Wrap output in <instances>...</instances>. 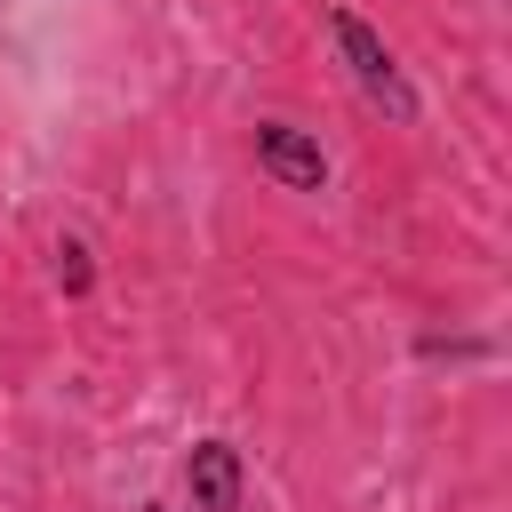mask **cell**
I'll list each match as a JSON object with an SVG mask.
<instances>
[{"label": "cell", "instance_id": "6da1fadb", "mask_svg": "<svg viewBox=\"0 0 512 512\" xmlns=\"http://www.w3.org/2000/svg\"><path fill=\"white\" fill-rule=\"evenodd\" d=\"M328 24V48H336V64L352 72V88L392 120V128H416V112H424V96H416V80L400 72V56L384 48V32L368 24V16H352V8H328L320 16Z\"/></svg>", "mask_w": 512, "mask_h": 512}, {"label": "cell", "instance_id": "5b68a950", "mask_svg": "<svg viewBox=\"0 0 512 512\" xmlns=\"http://www.w3.org/2000/svg\"><path fill=\"white\" fill-rule=\"evenodd\" d=\"M136 512H168V504H136Z\"/></svg>", "mask_w": 512, "mask_h": 512}, {"label": "cell", "instance_id": "277c9868", "mask_svg": "<svg viewBox=\"0 0 512 512\" xmlns=\"http://www.w3.org/2000/svg\"><path fill=\"white\" fill-rule=\"evenodd\" d=\"M56 288H64V296H88V288H96V264H88V248H80V240H64V248H56Z\"/></svg>", "mask_w": 512, "mask_h": 512}, {"label": "cell", "instance_id": "7a4b0ae2", "mask_svg": "<svg viewBox=\"0 0 512 512\" xmlns=\"http://www.w3.org/2000/svg\"><path fill=\"white\" fill-rule=\"evenodd\" d=\"M248 152H256V168H264L280 192H328V152H320L312 128H296V120H256V128H248Z\"/></svg>", "mask_w": 512, "mask_h": 512}, {"label": "cell", "instance_id": "3957f363", "mask_svg": "<svg viewBox=\"0 0 512 512\" xmlns=\"http://www.w3.org/2000/svg\"><path fill=\"white\" fill-rule=\"evenodd\" d=\"M184 496H192V512H240L248 504V464H240V448L232 440H192L184 448Z\"/></svg>", "mask_w": 512, "mask_h": 512}]
</instances>
